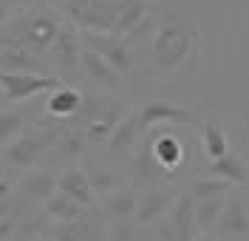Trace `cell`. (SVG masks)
Returning <instances> with one entry per match:
<instances>
[{"label":"cell","mask_w":249,"mask_h":241,"mask_svg":"<svg viewBox=\"0 0 249 241\" xmlns=\"http://www.w3.org/2000/svg\"><path fill=\"white\" fill-rule=\"evenodd\" d=\"M193 40H196V34L181 20V15H176V12L164 15L161 23L156 26L153 40H150L153 65L159 71H178L193 54Z\"/></svg>","instance_id":"6da1fadb"},{"label":"cell","mask_w":249,"mask_h":241,"mask_svg":"<svg viewBox=\"0 0 249 241\" xmlns=\"http://www.w3.org/2000/svg\"><path fill=\"white\" fill-rule=\"evenodd\" d=\"M156 241H198V224L190 193H178L170 213L156 227Z\"/></svg>","instance_id":"7a4b0ae2"},{"label":"cell","mask_w":249,"mask_h":241,"mask_svg":"<svg viewBox=\"0 0 249 241\" xmlns=\"http://www.w3.org/2000/svg\"><path fill=\"white\" fill-rule=\"evenodd\" d=\"M176 199H178V190L170 187V185L147 187V190L139 193V199H136V216H133V222L139 227L159 224V222L170 213V207L176 204Z\"/></svg>","instance_id":"3957f363"},{"label":"cell","mask_w":249,"mask_h":241,"mask_svg":"<svg viewBox=\"0 0 249 241\" xmlns=\"http://www.w3.org/2000/svg\"><path fill=\"white\" fill-rule=\"evenodd\" d=\"M48 54L54 57V65L65 80H71L79 68V57H82V43H79V32L71 23H62L54 43L48 48Z\"/></svg>","instance_id":"277c9868"},{"label":"cell","mask_w":249,"mask_h":241,"mask_svg":"<svg viewBox=\"0 0 249 241\" xmlns=\"http://www.w3.org/2000/svg\"><path fill=\"white\" fill-rule=\"evenodd\" d=\"M60 80L48 77V74H0V94L9 102H23L31 96L54 91Z\"/></svg>","instance_id":"5b68a950"},{"label":"cell","mask_w":249,"mask_h":241,"mask_svg":"<svg viewBox=\"0 0 249 241\" xmlns=\"http://www.w3.org/2000/svg\"><path fill=\"white\" fill-rule=\"evenodd\" d=\"M85 48L96 51V54H99L105 63L113 65L122 77L133 71V51H130V46H127V40H122V37L85 32Z\"/></svg>","instance_id":"8992f818"},{"label":"cell","mask_w":249,"mask_h":241,"mask_svg":"<svg viewBox=\"0 0 249 241\" xmlns=\"http://www.w3.org/2000/svg\"><path fill=\"white\" fill-rule=\"evenodd\" d=\"M196 113L178 105V102H164V99H153L144 102L139 108V125L142 128H159V125H193Z\"/></svg>","instance_id":"52a82bcc"},{"label":"cell","mask_w":249,"mask_h":241,"mask_svg":"<svg viewBox=\"0 0 249 241\" xmlns=\"http://www.w3.org/2000/svg\"><path fill=\"white\" fill-rule=\"evenodd\" d=\"M54 241H108V227L102 219H96V213H88L77 222H60L51 230Z\"/></svg>","instance_id":"ba28073f"},{"label":"cell","mask_w":249,"mask_h":241,"mask_svg":"<svg viewBox=\"0 0 249 241\" xmlns=\"http://www.w3.org/2000/svg\"><path fill=\"white\" fill-rule=\"evenodd\" d=\"M215 236L221 241L224 239H244L249 236V213H247V204L241 196H227V204L221 210V219L215 222Z\"/></svg>","instance_id":"9c48e42d"},{"label":"cell","mask_w":249,"mask_h":241,"mask_svg":"<svg viewBox=\"0 0 249 241\" xmlns=\"http://www.w3.org/2000/svg\"><path fill=\"white\" fill-rule=\"evenodd\" d=\"M150 15H153V9H150L147 0H119V3H116V17H113L110 34L127 40Z\"/></svg>","instance_id":"30bf717a"},{"label":"cell","mask_w":249,"mask_h":241,"mask_svg":"<svg viewBox=\"0 0 249 241\" xmlns=\"http://www.w3.org/2000/svg\"><path fill=\"white\" fill-rule=\"evenodd\" d=\"M124 105L122 102H102V108L96 111V116H93L91 122L82 128V133H85V139H88V145H102L110 139V133H113V128L119 125V119L124 116Z\"/></svg>","instance_id":"8fae6325"},{"label":"cell","mask_w":249,"mask_h":241,"mask_svg":"<svg viewBox=\"0 0 249 241\" xmlns=\"http://www.w3.org/2000/svg\"><path fill=\"white\" fill-rule=\"evenodd\" d=\"M57 193L71 196L74 202L85 204L88 210L96 207V196H93V187L88 182V170H82V167H65L57 179Z\"/></svg>","instance_id":"7c38bea8"},{"label":"cell","mask_w":249,"mask_h":241,"mask_svg":"<svg viewBox=\"0 0 249 241\" xmlns=\"http://www.w3.org/2000/svg\"><path fill=\"white\" fill-rule=\"evenodd\" d=\"M48 145H51V136H48V133L20 136V139H15V142L9 145V150H6V162L15 165V167H31L34 162L43 156V150H46Z\"/></svg>","instance_id":"4fadbf2b"},{"label":"cell","mask_w":249,"mask_h":241,"mask_svg":"<svg viewBox=\"0 0 249 241\" xmlns=\"http://www.w3.org/2000/svg\"><path fill=\"white\" fill-rule=\"evenodd\" d=\"M85 102V94L77 91L74 85H57L54 91H48L46 99V111L57 119H74Z\"/></svg>","instance_id":"5bb4252c"},{"label":"cell","mask_w":249,"mask_h":241,"mask_svg":"<svg viewBox=\"0 0 249 241\" xmlns=\"http://www.w3.org/2000/svg\"><path fill=\"white\" fill-rule=\"evenodd\" d=\"M79 68L85 71V77H91L96 85H102V88H119V80H122V74L113 68L110 63H105L96 51L91 48H82V57H79Z\"/></svg>","instance_id":"9a60e30c"},{"label":"cell","mask_w":249,"mask_h":241,"mask_svg":"<svg viewBox=\"0 0 249 241\" xmlns=\"http://www.w3.org/2000/svg\"><path fill=\"white\" fill-rule=\"evenodd\" d=\"M139 111H127L119 119V125L113 128V133H110L108 139V150L113 153V156H122V153H130L133 150V145H136V136H139Z\"/></svg>","instance_id":"2e32d148"},{"label":"cell","mask_w":249,"mask_h":241,"mask_svg":"<svg viewBox=\"0 0 249 241\" xmlns=\"http://www.w3.org/2000/svg\"><path fill=\"white\" fill-rule=\"evenodd\" d=\"M0 74H43L37 54L20 46L0 48Z\"/></svg>","instance_id":"e0dca14e"},{"label":"cell","mask_w":249,"mask_h":241,"mask_svg":"<svg viewBox=\"0 0 249 241\" xmlns=\"http://www.w3.org/2000/svg\"><path fill=\"white\" fill-rule=\"evenodd\" d=\"M136 199H139V193L133 190V187H119V190H113L110 196L102 199V210L108 213L110 222H133V216H136Z\"/></svg>","instance_id":"ac0fdd59"},{"label":"cell","mask_w":249,"mask_h":241,"mask_svg":"<svg viewBox=\"0 0 249 241\" xmlns=\"http://www.w3.org/2000/svg\"><path fill=\"white\" fill-rule=\"evenodd\" d=\"M147 148H150V153L156 156V162H159L164 170H176V167L181 165V159H184L181 142H178L173 133H164V130L156 133V136H150Z\"/></svg>","instance_id":"d6986e66"},{"label":"cell","mask_w":249,"mask_h":241,"mask_svg":"<svg viewBox=\"0 0 249 241\" xmlns=\"http://www.w3.org/2000/svg\"><path fill=\"white\" fill-rule=\"evenodd\" d=\"M54 193H57V176H51L48 170L26 173L23 182H20V196H26L31 202H43V204H46Z\"/></svg>","instance_id":"ffe728a7"},{"label":"cell","mask_w":249,"mask_h":241,"mask_svg":"<svg viewBox=\"0 0 249 241\" xmlns=\"http://www.w3.org/2000/svg\"><path fill=\"white\" fill-rule=\"evenodd\" d=\"M43 207H46V216H48V219H54L57 224H60V222H77V219H82V216H88V213H91L85 204L74 202V199H71V196H65V193H54Z\"/></svg>","instance_id":"44dd1931"},{"label":"cell","mask_w":249,"mask_h":241,"mask_svg":"<svg viewBox=\"0 0 249 241\" xmlns=\"http://www.w3.org/2000/svg\"><path fill=\"white\" fill-rule=\"evenodd\" d=\"M207 173L215 179H224V182H230V185H247V165L244 159H238L235 153H227V156H221V159H213L210 162V167H207Z\"/></svg>","instance_id":"7402d4cb"},{"label":"cell","mask_w":249,"mask_h":241,"mask_svg":"<svg viewBox=\"0 0 249 241\" xmlns=\"http://www.w3.org/2000/svg\"><path fill=\"white\" fill-rule=\"evenodd\" d=\"M201 145L210 162L230 153V139H227V130L221 125V119H207V125L201 128Z\"/></svg>","instance_id":"603a6c76"},{"label":"cell","mask_w":249,"mask_h":241,"mask_svg":"<svg viewBox=\"0 0 249 241\" xmlns=\"http://www.w3.org/2000/svg\"><path fill=\"white\" fill-rule=\"evenodd\" d=\"M133 173H136V185H147V187H156V179L164 173V167L156 162V156L150 153V148H147V142H144V148H142L139 153H136V159H133Z\"/></svg>","instance_id":"cb8c5ba5"},{"label":"cell","mask_w":249,"mask_h":241,"mask_svg":"<svg viewBox=\"0 0 249 241\" xmlns=\"http://www.w3.org/2000/svg\"><path fill=\"white\" fill-rule=\"evenodd\" d=\"M227 204V196H218V199H207V202H193V213H196V224L201 233H210L215 222L221 219V210Z\"/></svg>","instance_id":"d4e9b609"},{"label":"cell","mask_w":249,"mask_h":241,"mask_svg":"<svg viewBox=\"0 0 249 241\" xmlns=\"http://www.w3.org/2000/svg\"><path fill=\"white\" fill-rule=\"evenodd\" d=\"M230 182L224 179H215V176H204V179H196L190 185V199L193 202H207V199H218V196H230Z\"/></svg>","instance_id":"484cf974"},{"label":"cell","mask_w":249,"mask_h":241,"mask_svg":"<svg viewBox=\"0 0 249 241\" xmlns=\"http://www.w3.org/2000/svg\"><path fill=\"white\" fill-rule=\"evenodd\" d=\"M54 145H57V150H60V153H57L60 159H74V156H79V153L85 150L88 139H85L82 128H68Z\"/></svg>","instance_id":"4316f807"},{"label":"cell","mask_w":249,"mask_h":241,"mask_svg":"<svg viewBox=\"0 0 249 241\" xmlns=\"http://www.w3.org/2000/svg\"><path fill=\"white\" fill-rule=\"evenodd\" d=\"M88 182H91V187H93V196H102V199L122 187V179L116 176L113 170H91Z\"/></svg>","instance_id":"83f0119b"},{"label":"cell","mask_w":249,"mask_h":241,"mask_svg":"<svg viewBox=\"0 0 249 241\" xmlns=\"http://www.w3.org/2000/svg\"><path fill=\"white\" fill-rule=\"evenodd\" d=\"M23 130V111H0V145H9Z\"/></svg>","instance_id":"f1b7e54d"},{"label":"cell","mask_w":249,"mask_h":241,"mask_svg":"<svg viewBox=\"0 0 249 241\" xmlns=\"http://www.w3.org/2000/svg\"><path fill=\"white\" fill-rule=\"evenodd\" d=\"M139 233L136 222H113L108 230V241H133Z\"/></svg>","instance_id":"f546056e"},{"label":"cell","mask_w":249,"mask_h":241,"mask_svg":"<svg viewBox=\"0 0 249 241\" xmlns=\"http://www.w3.org/2000/svg\"><path fill=\"white\" fill-rule=\"evenodd\" d=\"M108 3H119V0H62V12L71 15V12L85 9V6H108Z\"/></svg>","instance_id":"4dcf8cb0"},{"label":"cell","mask_w":249,"mask_h":241,"mask_svg":"<svg viewBox=\"0 0 249 241\" xmlns=\"http://www.w3.org/2000/svg\"><path fill=\"white\" fill-rule=\"evenodd\" d=\"M133 241H156V233H147L144 227H139V233H136V239Z\"/></svg>","instance_id":"1f68e13d"},{"label":"cell","mask_w":249,"mask_h":241,"mask_svg":"<svg viewBox=\"0 0 249 241\" xmlns=\"http://www.w3.org/2000/svg\"><path fill=\"white\" fill-rule=\"evenodd\" d=\"M6 20H9V6H6V3L0 0V26H3Z\"/></svg>","instance_id":"d6a6232c"},{"label":"cell","mask_w":249,"mask_h":241,"mask_svg":"<svg viewBox=\"0 0 249 241\" xmlns=\"http://www.w3.org/2000/svg\"><path fill=\"white\" fill-rule=\"evenodd\" d=\"M198 241H221V239H213V236H204V239H198Z\"/></svg>","instance_id":"836d02e7"},{"label":"cell","mask_w":249,"mask_h":241,"mask_svg":"<svg viewBox=\"0 0 249 241\" xmlns=\"http://www.w3.org/2000/svg\"><path fill=\"white\" fill-rule=\"evenodd\" d=\"M238 241H249V236H244V239H238Z\"/></svg>","instance_id":"e575fe53"},{"label":"cell","mask_w":249,"mask_h":241,"mask_svg":"<svg viewBox=\"0 0 249 241\" xmlns=\"http://www.w3.org/2000/svg\"><path fill=\"white\" fill-rule=\"evenodd\" d=\"M40 241H48V239H40Z\"/></svg>","instance_id":"d590c367"}]
</instances>
